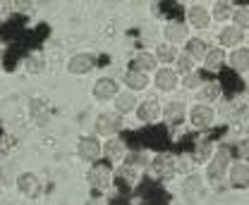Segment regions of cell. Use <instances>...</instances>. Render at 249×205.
<instances>
[{"label": "cell", "instance_id": "cell-14", "mask_svg": "<svg viewBox=\"0 0 249 205\" xmlns=\"http://www.w3.org/2000/svg\"><path fill=\"white\" fill-rule=\"evenodd\" d=\"M151 84L156 86L158 93H173L175 88L180 86V77L175 74V69H173V67H158V69L154 72Z\"/></svg>", "mask_w": 249, "mask_h": 205}, {"label": "cell", "instance_id": "cell-35", "mask_svg": "<svg viewBox=\"0 0 249 205\" xmlns=\"http://www.w3.org/2000/svg\"><path fill=\"white\" fill-rule=\"evenodd\" d=\"M192 167H194V162H192L189 155H175V170H178V174L187 176L192 172Z\"/></svg>", "mask_w": 249, "mask_h": 205}, {"label": "cell", "instance_id": "cell-16", "mask_svg": "<svg viewBox=\"0 0 249 205\" xmlns=\"http://www.w3.org/2000/svg\"><path fill=\"white\" fill-rule=\"evenodd\" d=\"M127 153H129V150H127L124 139H120V136H110V139H106V143H103V155H106L108 162L120 165V162H124Z\"/></svg>", "mask_w": 249, "mask_h": 205}, {"label": "cell", "instance_id": "cell-4", "mask_svg": "<svg viewBox=\"0 0 249 205\" xmlns=\"http://www.w3.org/2000/svg\"><path fill=\"white\" fill-rule=\"evenodd\" d=\"M187 122L194 126V129H211L213 126V122H216V110H213V105H204V103H192L189 108H187Z\"/></svg>", "mask_w": 249, "mask_h": 205}, {"label": "cell", "instance_id": "cell-28", "mask_svg": "<svg viewBox=\"0 0 249 205\" xmlns=\"http://www.w3.org/2000/svg\"><path fill=\"white\" fill-rule=\"evenodd\" d=\"M154 55H156V60H158V64H160V67H173L180 53H178V48H175V46H170V43L160 41V43H156Z\"/></svg>", "mask_w": 249, "mask_h": 205}, {"label": "cell", "instance_id": "cell-36", "mask_svg": "<svg viewBox=\"0 0 249 205\" xmlns=\"http://www.w3.org/2000/svg\"><path fill=\"white\" fill-rule=\"evenodd\" d=\"M201 74L199 72H192V74H187V77H182V88H187V91H199L201 88Z\"/></svg>", "mask_w": 249, "mask_h": 205}, {"label": "cell", "instance_id": "cell-11", "mask_svg": "<svg viewBox=\"0 0 249 205\" xmlns=\"http://www.w3.org/2000/svg\"><path fill=\"white\" fill-rule=\"evenodd\" d=\"M225 181H228V186H230L232 191H247L249 189V165L242 162V160H232Z\"/></svg>", "mask_w": 249, "mask_h": 205}, {"label": "cell", "instance_id": "cell-6", "mask_svg": "<svg viewBox=\"0 0 249 205\" xmlns=\"http://www.w3.org/2000/svg\"><path fill=\"white\" fill-rule=\"evenodd\" d=\"M77 158L82 160V162H98L101 160V155H103V143H101V139L96 136V134H89V136H79V141H77Z\"/></svg>", "mask_w": 249, "mask_h": 205}, {"label": "cell", "instance_id": "cell-32", "mask_svg": "<svg viewBox=\"0 0 249 205\" xmlns=\"http://www.w3.org/2000/svg\"><path fill=\"white\" fill-rule=\"evenodd\" d=\"M24 72L31 74V77L43 74V72H46V58H43L41 53H29V55L24 58Z\"/></svg>", "mask_w": 249, "mask_h": 205}, {"label": "cell", "instance_id": "cell-9", "mask_svg": "<svg viewBox=\"0 0 249 205\" xmlns=\"http://www.w3.org/2000/svg\"><path fill=\"white\" fill-rule=\"evenodd\" d=\"M118 93H120V84L113 77H98L91 86L93 100H98V103H113Z\"/></svg>", "mask_w": 249, "mask_h": 205}, {"label": "cell", "instance_id": "cell-41", "mask_svg": "<svg viewBox=\"0 0 249 205\" xmlns=\"http://www.w3.org/2000/svg\"><path fill=\"white\" fill-rule=\"evenodd\" d=\"M0 46H2V36H0Z\"/></svg>", "mask_w": 249, "mask_h": 205}, {"label": "cell", "instance_id": "cell-39", "mask_svg": "<svg viewBox=\"0 0 249 205\" xmlns=\"http://www.w3.org/2000/svg\"><path fill=\"white\" fill-rule=\"evenodd\" d=\"M12 10H17V12H31L34 5L31 2H12Z\"/></svg>", "mask_w": 249, "mask_h": 205}, {"label": "cell", "instance_id": "cell-7", "mask_svg": "<svg viewBox=\"0 0 249 205\" xmlns=\"http://www.w3.org/2000/svg\"><path fill=\"white\" fill-rule=\"evenodd\" d=\"M98 60H96V53L91 50H82V53H74L72 58L67 60V74L72 77H87L96 69Z\"/></svg>", "mask_w": 249, "mask_h": 205}, {"label": "cell", "instance_id": "cell-27", "mask_svg": "<svg viewBox=\"0 0 249 205\" xmlns=\"http://www.w3.org/2000/svg\"><path fill=\"white\" fill-rule=\"evenodd\" d=\"M137 105H139V98H137V93H132V91H120V93L115 95V100H113L115 112H120L123 117L129 115V112H134Z\"/></svg>", "mask_w": 249, "mask_h": 205}, {"label": "cell", "instance_id": "cell-17", "mask_svg": "<svg viewBox=\"0 0 249 205\" xmlns=\"http://www.w3.org/2000/svg\"><path fill=\"white\" fill-rule=\"evenodd\" d=\"M187 119V105L182 100H168L163 105V122L168 126H180Z\"/></svg>", "mask_w": 249, "mask_h": 205}, {"label": "cell", "instance_id": "cell-23", "mask_svg": "<svg viewBox=\"0 0 249 205\" xmlns=\"http://www.w3.org/2000/svg\"><path fill=\"white\" fill-rule=\"evenodd\" d=\"M209 50H211V46L201 36H189V41L185 43V55L192 58L194 62H204V58L209 55Z\"/></svg>", "mask_w": 249, "mask_h": 205}, {"label": "cell", "instance_id": "cell-34", "mask_svg": "<svg viewBox=\"0 0 249 205\" xmlns=\"http://www.w3.org/2000/svg\"><path fill=\"white\" fill-rule=\"evenodd\" d=\"M194 60L187 58V55H178V60H175V64H173V69H175V74L178 77H187V74H192L194 72Z\"/></svg>", "mask_w": 249, "mask_h": 205}, {"label": "cell", "instance_id": "cell-3", "mask_svg": "<svg viewBox=\"0 0 249 205\" xmlns=\"http://www.w3.org/2000/svg\"><path fill=\"white\" fill-rule=\"evenodd\" d=\"M124 126V117L115 110H106V112H98V117L93 119V131L96 136L101 139H110V136H118Z\"/></svg>", "mask_w": 249, "mask_h": 205}, {"label": "cell", "instance_id": "cell-29", "mask_svg": "<svg viewBox=\"0 0 249 205\" xmlns=\"http://www.w3.org/2000/svg\"><path fill=\"white\" fill-rule=\"evenodd\" d=\"M232 10H235V5H230V2H213L211 7H209V12H211V22H218L220 27H225V24H230V17H232Z\"/></svg>", "mask_w": 249, "mask_h": 205}, {"label": "cell", "instance_id": "cell-38", "mask_svg": "<svg viewBox=\"0 0 249 205\" xmlns=\"http://www.w3.org/2000/svg\"><path fill=\"white\" fill-rule=\"evenodd\" d=\"M10 155H12V139L0 136V162H2V160H7Z\"/></svg>", "mask_w": 249, "mask_h": 205}, {"label": "cell", "instance_id": "cell-31", "mask_svg": "<svg viewBox=\"0 0 249 205\" xmlns=\"http://www.w3.org/2000/svg\"><path fill=\"white\" fill-rule=\"evenodd\" d=\"M115 176H120L127 186H132V184H137V181H139V176H142V167H137L134 162L124 160V162H120V167H118Z\"/></svg>", "mask_w": 249, "mask_h": 205}, {"label": "cell", "instance_id": "cell-21", "mask_svg": "<svg viewBox=\"0 0 249 205\" xmlns=\"http://www.w3.org/2000/svg\"><path fill=\"white\" fill-rule=\"evenodd\" d=\"M213 153H216V143H213L211 139H201V141L194 143L192 153H189V158H192L194 165H201V167H204V165L213 158Z\"/></svg>", "mask_w": 249, "mask_h": 205}, {"label": "cell", "instance_id": "cell-24", "mask_svg": "<svg viewBox=\"0 0 249 205\" xmlns=\"http://www.w3.org/2000/svg\"><path fill=\"white\" fill-rule=\"evenodd\" d=\"M204 184H206L204 174H199V172H189L187 176H182V186H180V191H182L185 198H196V196H201Z\"/></svg>", "mask_w": 249, "mask_h": 205}, {"label": "cell", "instance_id": "cell-25", "mask_svg": "<svg viewBox=\"0 0 249 205\" xmlns=\"http://www.w3.org/2000/svg\"><path fill=\"white\" fill-rule=\"evenodd\" d=\"M223 98V86L218 81H204L201 88L196 91V103H204V105H213Z\"/></svg>", "mask_w": 249, "mask_h": 205}, {"label": "cell", "instance_id": "cell-15", "mask_svg": "<svg viewBox=\"0 0 249 205\" xmlns=\"http://www.w3.org/2000/svg\"><path fill=\"white\" fill-rule=\"evenodd\" d=\"M15 186H17V191L24 196V198H38L41 196V191H43V186H41V179L36 172H22V174L17 176V181H15Z\"/></svg>", "mask_w": 249, "mask_h": 205}, {"label": "cell", "instance_id": "cell-26", "mask_svg": "<svg viewBox=\"0 0 249 205\" xmlns=\"http://www.w3.org/2000/svg\"><path fill=\"white\" fill-rule=\"evenodd\" d=\"M249 119V100L247 98H232L228 100V122L232 124H240Z\"/></svg>", "mask_w": 249, "mask_h": 205}, {"label": "cell", "instance_id": "cell-30", "mask_svg": "<svg viewBox=\"0 0 249 205\" xmlns=\"http://www.w3.org/2000/svg\"><path fill=\"white\" fill-rule=\"evenodd\" d=\"M225 60H228V53H225V50H223V48H211V50H209V55H206V58H204V62H201V64H204V69H206V72H220V69H223V64H225Z\"/></svg>", "mask_w": 249, "mask_h": 205}, {"label": "cell", "instance_id": "cell-10", "mask_svg": "<svg viewBox=\"0 0 249 205\" xmlns=\"http://www.w3.org/2000/svg\"><path fill=\"white\" fill-rule=\"evenodd\" d=\"M189 27H187L185 19H170L165 27H163V41L165 43H170V46H185L187 41H189Z\"/></svg>", "mask_w": 249, "mask_h": 205}, {"label": "cell", "instance_id": "cell-37", "mask_svg": "<svg viewBox=\"0 0 249 205\" xmlns=\"http://www.w3.org/2000/svg\"><path fill=\"white\" fill-rule=\"evenodd\" d=\"M235 153H237V160H242V162H247L249 165V136H245V139L237 141Z\"/></svg>", "mask_w": 249, "mask_h": 205}, {"label": "cell", "instance_id": "cell-22", "mask_svg": "<svg viewBox=\"0 0 249 205\" xmlns=\"http://www.w3.org/2000/svg\"><path fill=\"white\" fill-rule=\"evenodd\" d=\"M123 84L127 91L139 93V91H146V88L151 86V77L144 74V72H137V69H127L123 74Z\"/></svg>", "mask_w": 249, "mask_h": 205}, {"label": "cell", "instance_id": "cell-12", "mask_svg": "<svg viewBox=\"0 0 249 205\" xmlns=\"http://www.w3.org/2000/svg\"><path fill=\"white\" fill-rule=\"evenodd\" d=\"M185 22H187V27H189V29L206 31L209 27H211V12H209V7H206V5L194 2V5H189V7H187Z\"/></svg>", "mask_w": 249, "mask_h": 205}, {"label": "cell", "instance_id": "cell-40", "mask_svg": "<svg viewBox=\"0 0 249 205\" xmlns=\"http://www.w3.org/2000/svg\"><path fill=\"white\" fill-rule=\"evenodd\" d=\"M87 205H108V201H106L103 196H93V198L87 201Z\"/></svg>", "mask_w": 249, "mask_h": 205}, {"label": "cell", "instance_id": "cell-5", "mask_svg": "<svg viewBox=\"0 0 249 205\" xmlns=\"http://www.w3.org/2000/svg\"><path fill=\"white\" fill-rule=\"evenodd\" d=\"M149 170L151 174L158 179V181H170L178 176V170H175V155L170 153H158L149 160Z\"/></svg>", "mask_w": 249, "mask_h": 205}, {"label": "cell", "instance_id": "cell-20", "mask_svg": "<svg viewBox=\"0 0 249 205\" xmlns=\"http://www.w3.org/2000/svg\"><path fill=\"white\" fill-rule=\"evenodd\" d=\"M225 62H228V67L235 74H247L249 72V46H240V48L230 50Z\"/></svg>", "mask_w": 249, "mask_h": 205}, {"label": "cell", "instance_id": "cell-2", "mask_svg": "<svg viewBox=\"0 0 249 205\" xmlns=\"http://www.w3.org/2000/svg\"><path fill=\"white\" fill-rule=\"evenodd\" d=\"M113 181H115V170L108 165V162H93L87 172V184L91 186L96 193H108L113 189Z\"/></svg>", "mask_w": 249, "mask_h": 205}, {"label": "cell", "instance_id": "cell-19", "mask_svg": "<svg viewBox=\"0 0 249 205\" xmlns=\"http://www.w3.org/2000/svg\"><path fill=\"white\" fill-rule=\"evenodd\" d=\"M27 112H29V119L36 124V126H48L51 122V112H48V103L41 100V98H31L27 103Z\"/></svg>", "mask_w": 249, "mask_h": 205}, {"label": "cell", "instance_id": "cell-13", "mask_svg": "<svg viewBox=\"0 0 249 205\" xmlns=\"http://www.w3.org/2000/svg\"><path fill=\"white\" fill-rule=\"evenodd\" d=\"M245 31L235 29L232 24H225V27H220L216 33V41H218V48H223V50H235V48H240V46H245Z\"/></svg>", "mask_w": 249, "mask_h": 205}, {"label": "cell", "instance_id": "cell-42", "mask_svg": "<svg viewBox=\"0 0 249 205\" xmlns=\"http://www.w3.org/2000/svg\"><path fill=\"white\" fill-rule=\"evenodd\" d=\"M0 196H2V186H0Z\"/></svg>", "mask_w": 249, "mask_h": 205}, {"label": "cell", "instance_id": "cell-8", "mask_svg": "<svg viewBox=\"0 0 249 205\" xmlns=\"http://www.w3.org/2000/svg\"><path fill=\"white\" fill-rule=\"evenodd\" d=\"M134 117L139 124H156L158 119H163V108L158 103L156 95H149L144 100H139L137 110H134Z\"/></svg>", "mask_w": 249, "mask_h": 205}, {"label": "cell", "instance_id": "cell-33", "mask_svg": "<svg viewBox=\"0 0 249 205\" xmlns=\"http://www.w3.org/2000/svg\"><path fill=\"white\" fill-rule=\"evenodd\" d=\"M230 24H232L235 29L247 31L249 29V7H245V5L235 7V10H232V17H230Z\"/></svg>", "mask_w": 249, "mask_h": 205}, {"label": "cell", "instance_id": "cell-1", "mask_svg": "<svg viewBox=\"0 0 249 205\" xmlns=\"http://www.w3.org/2000/svg\"><path fill=\"white\" fill-rule=\"evenodd\" d=\"M230 165H232V153H230V148H225V146L216 148L213 158L204 165V179H206L213 189L223 186V181H225V176H228Z\"/></svg>", "mask_w": 249, "mask_h": 205}, {"label": "cell", "instance_id": "cell-18", "mask_svg": "<svg viewBox=\"0 0 249 205\" xmlns=\"http://www.w3.org/2000/svg\"><path fill=\"white\" fill-rule=\"evenodd\" d=\"M158 60H156L154 50H137L132 55V62H129V69H137V72H144V74H154L158 69Z\"/></svg>", "mask_w": 249, "mask_h": 205}]
</instances>
